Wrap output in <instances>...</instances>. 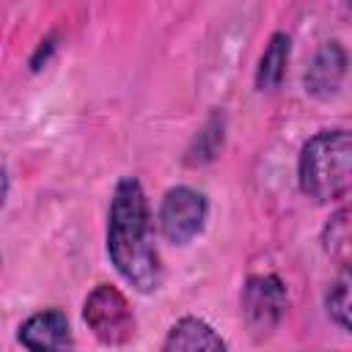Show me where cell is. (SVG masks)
<instances>
[{
    "label": "cell",
    "instance_id": "4fadbf2b",
    "mask_svg": "<svg viewBox=\"0 0 352 352\" xmlns=\"http://www.w3.org/2000/svg\"><path fill=\"white\" fill-rule=\"evenodd\" d=\"M6 192H8V176H6V170L0 168V206H3V201H6Z\"/></svg>",
    "mask_w": 352,
    "mask_h": 352
},
{
    "label": "cell",
    "instance_id": "7c38bea8",
    "mask_svg": "<svg viewBox=\"0 0 352 352\" xmlns=\"http://www.w3.org/2000/svg\"><path fill=\"white\" fill-rule=\"evenodd\" d=\"M349 212L341 209L333 214V220L324 226V234H322V242H324V250L330 256H338V258H346V250H349Z\"/></svg>",
    "mask_w": 352,
    "mask_h": 352
},
{
    "label": "cell",
    "instance_id": "7a4b0ae2",
    "mask_svg": "<svg viewBox=\"0 0 352 352\" xmlns=\"http://www.w3.org/2000/svg\"><path fill=\"white\" fill-rule=\"evenodd\" d=\"M300 190L316 204L344 201L352 187V140L346 129H322L300 151Z\"/></svg>",
    "mask_w": 352,
    "mask_h": 352
},
{
    "label": "cell",
    "instance_id": "5b68a950",
    "mask_svg": "<svg viewBox=\"0 0 352 352\" xmlns=\"http://www.w3.org/2000/svg\"><path fill=\"white\" fill-rule=\"evenodd\" d=\"M206 212H209V206H206L204 192H198L187 184L170 187L162 195V204L157 212L160 234L173 245H187L190 239H195L204 231Z\"/></svg>",
    "mask_w": 352,
    "mask_h": 352
},
{
    "label": "cell",
    "instance_id": "52a82bcc",
    "mask_svg": "<svg viewBox=\"0 0 352 352\" xmlns=\"http://www.w3.org/2000/svg\"><path fill=\"white\" fill-rule=\"evenodd\" d=\"M344 74H346V52L338 41H327L316 50L314 60L305 69L302 82L314 99H330L333 94H338Z\"/></svg>",
    "mask_w": 352,
    "mask_h": 352
},
{
    "label": "cell",
    "instance_id": "3957f363",
    "mask_svg": "<svg viewBox=\"0 0 352 352\" xmlns=\"http://www.w3.org/2000/svg\"><path fill=\"white\" fill-rule=\"evenodd\" d=\"M82 319L96 341H102L104 346H124L135 338L132 305L110 283H99L96 289H91L82 302Z\"/></svg>",
    "mask_w": 352,
    "mask_h": 352
},
{
    "label": "cell",
    "instance_id": "9c48e42d",
    "mask_svg": "<svg viewBox=\"0 0 352 352\" xmlns=\"http://www.w3.org/2000/svg\"><path fill=\"white\" fill-rule=\"evenodd\" d=\"M289 52H292V38L286 33H272L258 66H256V88L258 91H275L286 74V63H289Z\"/></svg>",
    "mask_w": 352,
    "mask_h": 352
},
{
    "label": "cell",
    "instance_id": "8fae6325",
    "mask_svg": "<svg viewBox=\"0 0 352 352\" xmlns=\"http://www.w3.org/2000/svg\"><path fill=\"white\" fill-rule=\"evenodd\" d=\"M324 305H327V316L341 330H349V278H346V272H341V278L327 289Z\"/></svg>",
    "mask_w": 352,
    "mask_h": 352
},
{
    "label": "cell",
    "instance_id": "6da1fadb",
    "mask_svg": "<svg viewBox=\"0 0 352 352\" xmlns=\"http://www.w3.org/2000/svg\"><path fill=\"white\" fill-rule=\"evenodd\" d=\"M107 256L132 289L143 294L160 289L162 264L151 239L148 201L135 176H124L113 190L107 214Z\"/></svg>",
    "mask_w": 352,
    "mask_h": 352
},
{
    "label": "cell",
    "instance_id": "ba28073f",
    "mask_svg": "<svg viewBox=\"0 0 352 352\" xmlns=\"http://www.w3.org/2000/svg\"><path fill=\"white\" fill-rule=\"evenodd\" d=\"M162 352H228V346L212 324L198 316H184L168 330Z\"/></svg>",
    "mask_w": 352,
    "mask_h": 352
},
{
    "label": "cell",
    "instance_id": "277c9868",
    "mask_svg": "<svg viewBox=\"0 0 352 352\" xmlns=\"http://www.w3.org/2000/svg\"><path fill=\"white\" fill-rule=\"evenodd\" d=\"M286 286L278 275H253L242 286V319L256 341L270 338L286 314Z\"/></svg>",
    "mask_w": 352,
    "mask_h": 352
},
{
    "label": "cell",
    "instance_id": "8992f818",
    "mask_svg": "<svg viewBox=\"0 0 352 352\" xmlns=\"http://www.w3.org/2000/svg\"><path fill=\"white\" fill-rule=\"evenodd\" d=\"M16 338L28 352H72L74 349L72 327L60 308H44L28 316L16 330Z\"/></svg>",
    "mask_w": 352,
    "mask_h": 352
},
{
    "label": "cell",
    "instance_id": "30bf717a",
    "mask_svg": "<svg viewBox=\"0 0 352 352\" xmlns=\"http://www.w3.org/2000/svg\"><path fill=\"white\" fill-rule=\"evenodd\" d=\"M223 113H214L204 126H201V132L192 138V143H190V148H187V157H184V162L187 165H204V162H209V160H214V154H217V148L223 146Z\"/></svg>",
    "mask_w": 352,
    "mask_h": 352
}]
</instances>
